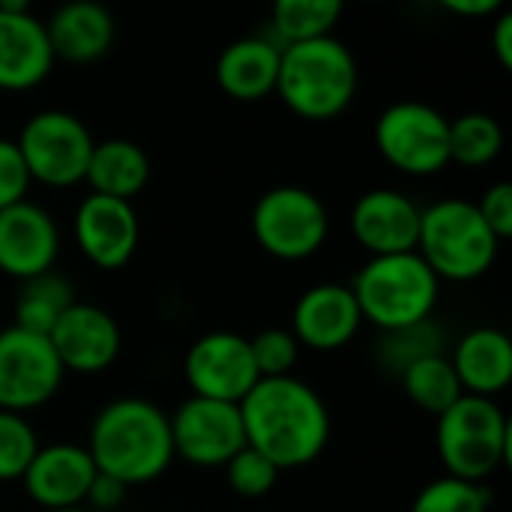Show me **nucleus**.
I'll list each match as a JSON object with an SVG mask.
<instances>
[{
    "label": "nucleus",
    "instance_id": "nucleus-29",
    "mask_svg": "<svg viewBox=\"0 0 512 512\" xmlns=\"http://www.w3.org/2000/svg\"><path fill=\"white\" fill-rule=\"evenodd\" d=\"M441 345H444V333L429 318V321H420L411 327L387 330L381 336V345H378V360L384 369H393L399 375L414 360L429 357V354H441Z\"/></svg>",
    "mask_w": 512,
    "mask_h": 512
},
{
    "label": "nucleus",
    "instance_id": "nucleus-14",
    "mask_svg": "<svg viewBox=\"0 0 512 512\" xmlns=\"http://www.w3.org/2000/svg\"><path fill=\"white\" fill-rule=\"evenodd\" d=\"M72 237L81 249V255L99 267V270H120L132 261L138 240H141V222L132 207V201L108 198L90 192L81 198L72 216Z\"/></svg>",
    "mask_w": 512,
    "mask_h": 512
},
{
    "label": "nucleus",
    "instance_id": "nucleus-22",
    "mask_svg": "<svg viewBox=\"0 0 512 512\" xmlns=\"http://www.w3.org/2000/svg\"><path fill=\"white\" fill-rule=\"evenodd\" d=\"M450 363L468 396L495 399L512 381L510 336L498 327H477L456 342Z\"/></svg>",
    "mask_w": 512,
    "mask_h": 512
},
{
    "label": "nucleus",
    "instance_id": "nucleus-13",
    "mask_svg": "<svg viewBox=\"0 0 512 512\" xmlns=\"http://www.w3.org/2000/svg\"><path fill=\"white\" fill-rule=\"evenodd\" d=\"M48 342L66 375H102L117 363L123 333L111 312L75 300L51 327Z\"/></svg>",
    "mask_w": 512,
    "mask_h": 512
},
{
    "label": "nucleus",
    "instance_id": "nucleus-6",
    "mask_svg": "<svg viewBox=\"0 0 512 512\" xmlns=\"http://www.w3.org/2000/svg\"><path fill=\"white\" fill-rule=\"evenodd\" d=\"M435 441L450 477L486 483L510 462L512 429L495 399L465 393L438 417Z\"/></svg>",
    "mask_w": 512,
    "mask_h": 512
},
{
    "label": "nucleus",
    "instance_id": "nucleus-12",
    "mask_svg": "<svg viewBox=\"0 0 512 512\" xmlns=\"http://www.w3.org/2000/svg\"><path fill=\"white\" fill-rule=\"evenodd\" d=\"M183 375L192 396L240 405L261 381L249 339L231 330H213L195 339L183 360Z\"/></svg>",
    "mask_w": 512,
    "mask_h": 512
},
{
    "label": "nucleus",
    "instance_id": "nucleus-2",
    "mask_svg": "<svg viewBox=\"0 0 512 512\" xmlns=\"http://www.w3.org/2000/svg\"><path fill=\"white\" fill-rule=\"evenodd\" d=\"M84 447L99 474L117 477L129 489L159 480L174 465L168 414L138 396L99 408Z\"/></svg>",
    "mask_w": 512,
    "mask_h": 512
},
{
    "label": "nucleus",
    "instance_id": "nucleus-9",
    "mask_svg": "<svg viewBox=\"0 0 512 512\" xmlns=\"http://www.w3.org/2000/svg\"><path fill=\"white\" fill-rule=\"evenodd\" d=\"M15 144L33 183H42L48 189H69L84 183L96 141L81 117L48 108L33 114L21 126Z\"/></svg>",
    "mask_w": 512,
    "mask_h": 512
},
{
    "label": "nucleus",
    "instance_id": "nucleus-15",
    "mask_svg": "<svg viewBox=\"0 0 512 512\" xmlns=\"http://www.w3.org/2000/svg\"><path fill=\"white\" fill-rule=\"evenodd\" d=\"M60 258V228L54 216L33 201L0 210V273L9 279H33L54 270Z\"/></svg>",
    "mask_w": 512,
    "mask_h": 512
},
{
    "label": "nucleus",
    "instance_id": "nucleus-5",
    "mask_svg": "<svg viewBox=\"0 0 512 512\" xmlns=\"http://www.w3.org/2000/svg\"><path fill=\"white\" fill-rule=\"evenodd\" d=\"M417 252L441 282H477L495 267L501 240L474 201L444 198L423 210Z\"/></svg>",
    "mask_w": 512,
    "mask_h": 512
},
{
    "label": "nucleus",
    "instance_id": "nucleus-18",
    "mask_svg": "<svg viewBox=\"0 0 512 512\" xmlns=\"http://www.w3.org/2000/svg\"><path fill=\"white\" fill-rule=\"evenodd\" d=\"M423 207L399 189H369L351 210V234L372 255L414 252Z\"/></svg>",
    "mask_w": 512,
    "mask_h": 512
},
{
    "label": "nucleus",
    "instance_id": "nucleus-19",
    "mask_svg": "<svg viewBox=\"0 0 512 512\" xmlns=\"http://www.w3.org/2000/svg\"><path fill=\"white\" fill-rule=\"evenodd\" d=\"M54 69L45 21L33 12H0V90L24 93Z\"/></svg>",
    "mask_w": 512,
    "mask_h": 512
},
{
    "label": "nucleus",
    "instance_id": "nucleus-39",
    "mask_svg": "<svg viewBox=\"0 0 512 512\" xmlns=\"http://www.w3.org/2000/svg\"><path fill=\"white\" fill-rule=\"evenodd\" d=\"M51 512H93V510H87V507H69V510H51Z\"/></svg>",
    "mask_w": 512,
    "mask_h": 512
},
{
    "label": "nucleus",
    "instance_id": "nucleus-4",
    "mask_svg": "<svg viewBox=\"0 0 512 512\" xmlns=\"http://www.w3.org/2000/svg\"><path fill=\"white\" fill-rule=\"evenodd\" d=\"M351 291L363 321L381 333L429 321L441 297V279L420 252L372 255L354 276Z\"/></svg>",
    "mask_w": 512,
    "mask_h": 512
},
{
    "label": "nucleus",
    "instance_id": "nucleus-11",
    "mask_svg": "<svg viewBox=\"0 0 512 512\" xmlns=\"http://www.w3.org/2000/svg\"><path fill=\"white\" fill-rule=\"evenodd\" d=\"M168 423L174 459H183L192 468H222L240 447H246L240 405L234 402L189 396L174 414H168Z\"/></svg>",
    "mask_w": 512,
    "mask_h": 512
},
{
    "label": "nucleus",
    "instance_id": "nucleus-25",
    "mask_svg": "<svg viewBox=\"0 0 512 512\" xmlns=\"http://www.w3.org/2000/svg\"><path fill=\"white\" fill-rule=\"evenodd\" d=\"M75 303V291L72 282L54 270L24 279L18 300H15V327H24L30 333H42L48 336L51 327L57 324V318Z\"/></svg>",
    "mask_w": 512,
    "mask_h": 512
},
{
    "label": "nucleus",
    "instance_id": "nucleus-24",
    "mask_svg": "<svg viewBox=\"0 0 512 512\" xmlns=\"http://www.w3.org/2000/svg\"><path fill=\"white\" fill-rule=\"evenodd\" d=\"M399 381H402L408 402L432 417H441L453 402H459L465 396V390L456 378V369L444 351L414 360L411 366H405L399 372Z\"/></svg>",
    "mask_w": 512,
    "mask_h": 512
},
{
    "label": "nucleus",
    "instance_id": "nucleus-1",
    "mask_svg": "<svg viewBox=\"0 0 512 512\" xmlns=\"http://www.w3.org/2000/svg\"><path fill=\"white\" fill-rule=\"evenodd\" d=\"M246 444L279 471L312 465L330 444L333 420L315 387L297 375L261 378L240 402Z\"/></svg>",
    "mask_w": 512,
    "mask_h": 512
},
{
    "label": "nucleus",
    "instance_id": "nucleus-10",
    "mask_svg": "<svg viewBox=\"0 0 512 512\" xmlns=\"http://www.w3.org/2000/svg\"><path fill=\"white\" fill-rule=\"evenodd\" d=\"M63 366L42 333L24 327L0 330V408L15 414H33L45 408L63 387Z\"/></svg>",
    "mask_w": 512,
    "mask_h": 512
},
{
    "label": "nucleus",
    "instance_id": "nucleus-35",
    "mask_svg": "<svg viewBox=\"0 0 512 512\" xmlns=\"http://www.w3.org/2000/svg\"><path fill=\"white\" fill-rule=\"evenodd\" d=\"M126 495H129V486L126 483H120L117 477H108V474H99L96 471V477H93V483L87 489L84 507L96 512H114L123 507Z\"/></svg>",
    "mask_w": 512,
    "mask_h": 512
},
{
    "label": "nucleus",
    "instance_id": "nucleus-7",
    "mask_svg": "<svg viewBox=\"0 0 512 512\" xmlns=\"http://www.w3.org/2000/svg\"><path fill=\"white\" fill-rule=\"evenodd\" d=\"M255 243L279 261H306L330 237V213L306 186H273L252 210Z\"/></svg>",
    "mask_w": 512,
    "mask_h": 512
},
{
    "label": "nucleus",
    "instance_id": "nucleus-17",
    "mask_svg": "<svg viewBox=\"0 0 512 512\" xmlns=\"http://www.w3.org/2000/svg\"><path fill=\"white\" fill-rule=\"evenodd\" d=\"M96 477V465L84 444L57 441L39 447L27 465L21 486L39 510H69L84 507L87 489Z\"/></svg>",
    "mask_w": 512,
    "mask_h": 512
},
{
    "label": "nucleus",
    "instance_id": "nucleus-16",
    "mask_svg": "<svg viewBox=\"0 0 512 512\" xmlns=\"http://www.w3.org/2000/svg\"><path fill=\"white\" fill-rule=\"evenodd\" d=\"M363 324L366 321L351 285L321 282L297 297L288 330L294 333L300 348L330 354L351 345Z\"/></svg>",
    "mask_w": 512,
    "mask_h": 512
},
{
    "label": "nucleus",
    "instance_id": "nucleus-38",
    "mask_svg": "<svg viewBox=\"0 0 512 512\" xmlns=\"http://www.w3.org/2000/svg\"><path fill=\"white\" fill-rule=\"evenodd\" d=\"M0 12H30V0H0Z\"/></svg>",
    "mask_w": 512,
    "mask_h": 512
},
{
    "label": "nucleus",
    "instance_id": "nucleus-28",
    "mask_svg": "<svg viewBox=\"0 0 512 512\" xmlns=\"http://www.w3.org/2000/svg\"><path fill=\"white\" fill-rule=\"evenodd\" d=\"M411 512H492V492L486 483L444 474L417 492Z\"/></svg>",
    "mask_w": 512,
    "mask_h": 512
},
{
    "label": "nucleus",
    "instance_id": "nucleus-30",
    "mask_svg": "<svg viewBox=\"0 0 512 512\" xmlns=\"http://www.w3.org/2000/svg\"><path fill=\"white\" fill-rule=\"evenodd\" d=\"M39 447L33 423L24 414L0 408V483H21Z\"/></svg>",
    "mask_w": 512,
    "mask_h": 512
},
{
    "label": "nucleus",
    "instance_id": "nucleus-27",
    "mask_svg": "<svg viewBox=\"0 0 512 512\" xmlns=\"http://www.w3.org/2000/svg\"><path fill=\"white\" fill-rule=\"evenodd\" d=\"M504 129L486 111H468L450 120V162L465 168H486L501 156Z\"/></svg>",
    "mask_w": 512,
    "mask_h": 512
},
{
    "label": "nucleus",
    "instance_id": "nucleus-21",
    "mask_svg": "<svg viewBox=\"0 0 512 512\" xmlns=\"http://www.w3.org/2000/svg\"><path fill=\"white\" fill-rule=\"evenodd\" d=\"M54 60L93 63L114 45V18L99 0H66L45 21Z\"/></svg>",
    "mask_w": 512,
    "mask_h": 512
},
{
    "label": "nucleus",
    "instance_id": "nucleus-40",
    "mask_svg": "<svg viewBox=\"0 0 512 512\" xmlns=\"http://www.w3.org/2000/svg\"><path fill=\"white\" fill-rule=\"evenodd\" d=\"M366 3H381V0H366Z\"/></svg>",
    "mask_w": 512,
    "mask_h": 512
},
{
    "label": "nucleus",
    "instance_id": "nucleus-33",
    "mask_svg": "<svg viewBox=\"0 0 512 512\" xmlns=\"http://www.w3.org/2000/svg\"><path fill=\"white\" fill-rule=\"evenodd\" d=\"M30 186H33V180L18 153V144L9 138H0V210L24 201Z\"/></svg>",
    "mask_w": 512,
    "mask_h": 512
},
{
    "label": "nucleus",
    "instance_id": "nucleus-26",
    "mask_svg": "<svg viewBox=\"0 0 512 512\" xmlns=\"http://www.w3.org/2000/svg\"><path fill=\"white\" fill-rule=\"evenodd\" d=\"M342 9L345 0H273V39L288 45L330 36Z\"/></svg>",
    "mask_w": 512,
    "mask_h": 512
},
{
    "label": "nucleus",
    "instance_id": "nucleus-20",
    "mask_svg": "<svg viewBox=\"0 0 512 512\" xmlns=\"http://www.w3.org/2000/svg\"><path fill=\"white\" fill-rule=\"evenodd\" d=\"M282 42L273 36H243L222 48L216 60V84L237 102H258L276 93Z\"/></svg>",
    "mask_w": 512,
    "mask_h": 512
},
{
    "label": "nucleus",
    "instance_id": "nucleus-31",
    "mask_svg": "<svg viewBox=\"0 0 512 512\" xmlns=\"http://www.w3.org/2000/svg\"><path fill=\"white\" fill-rule=\"evenodd\" d=\"M222 471H225V480H228L231 492H234L237 498H246V501L267 498V495L276 489L279 474H282L261 450H255V447H249V444L240 447V450L222 465Z\"/></svg>",
    "mask_w": 512,
    "mask_h": 512
},
{
    "label": "nucleus",
    "instance_id": "nucleus-23",
    "mask_svg": "<svg viewBox=\"0 0 512 512\" xmlns=\"http://www.w3.org/2000/svg\"><path fill=\"white\" fill-rule=\"evenodd\" d=\"M84 183L96 195L132 201L150 183V159L135 141L126 138L96 141L87 162Z\"/></svg>",
    "mask_w": 512,
    "mask_h": 512
},
{
    "label": "nucleus",
    "instance_id": "nucleus-34",
    "mask_svg": "<svg viewBox=\"0 0 512 512\" xmlns=\"http://www.w3.org/2000/svg\"><path fill=\"white\" fill-rule=\"evenodd\" d=\"M480 216L486 219V225L495 231V237L504 243L512 237V186L507 180L492 183L483 198L477 201Z\"/></svg>",
    "mask_w": 512,
    "mask_h": 512
},
{
    "label": "nucleus",
    "instance_id": "nucleus-32",
    "mask_svg": "<svg viewBox=\"0 0 512 512\" xmlns=\"http://www.w3.org/2000/svg\"><path fill=\"white\" fill-rule=\"evenodd\" d=\"M252 360L261 378H285L294 375V366L300 360V342L285 327H267L255 339H249Z\"/></svg>",
    "mask_w": 512,
    "mask_h": 512
},
{
    "label": "nucleus",
    "instance_id": "nucleus-37",
    "mask_svg": "<svg viewBox=\"0 0 512 512\" xmlns=\"http://www.w3.org/2000/svg\"><path fill=\"white\" fill-rule=\"evenodd\" d=\"M492 51L501 63V69L512 66V15L510 12H498L495 27H492Z\"/></svg>",
    "mask_w": 512,
    "mask_h": 512
},
{
    "label": "nucleus",
    "instance_id": "nucleus-3",
    "mask_svg": "<svg viewBox=\"0 0 512 512\" xmlns=\"http://www.w3.org/2000/svg\"><path fill=\"white\" fill-rule=\"evenodd\" d=\"M357 81V60L333 33L282 48L276 93L303 120L324 123L345 114L357 96Z\"/></svg>",
    "mask_w": 512,
    "mask_h": 512
},
{
    "label": "nucleus",
    "instance_id": "nucleus-8",
    "mask_svg": "<svg viewBox=\"0 0 512 512\" xmlns=\"http://www.w3.org/2000/svg\"><path fill=\"white\" fill-rule=\"evenodd\" d=\"M375 147L399 174H441L450 165V120L429 102H393L375 123Z\"/></svg>",
    "mask_w": 512,
    "mask_h": 512
},
{
    "label": "nucleus",
    "instance_id": "nucleus-36",
    "mask_svg": "<svg viewBox=\"0 0 512 512\" xmlns=\"http://www.w3.org/2000/svg\"><path fill=\"white\" fill-rule=\"evenodd\" d=\"M435 3L459 18H492L504 9L507 0H435Z\"/></svg>",
    "mask_w": 512,
    "mask_h": 512
}]
</instances>
